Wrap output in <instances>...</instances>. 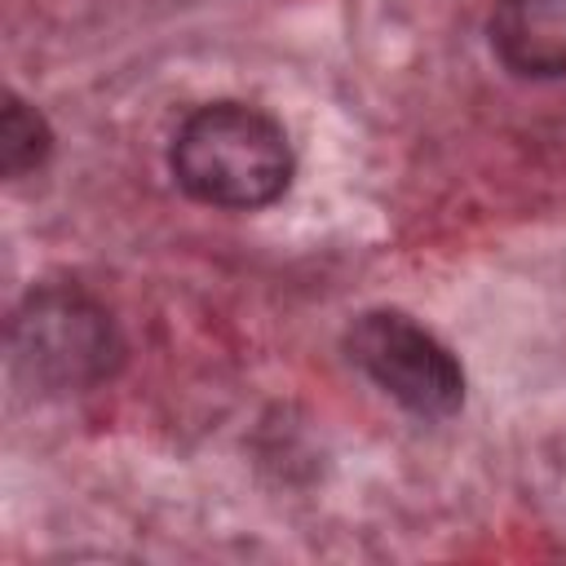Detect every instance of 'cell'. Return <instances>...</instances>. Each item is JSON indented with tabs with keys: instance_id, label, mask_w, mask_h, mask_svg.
Masks as SVG:
<instances>
[{
	"instance_id": "7a4b0ae2",
	"label": "cell",
	"mask_w": 566,
	"mask_h": 566,
	"mask_svg": "<svg viewBox=\"0 0 566 566\" xmlns=\"http://www.w3.org/2000/svg\"><path fill=\"white\" fill-rule=\"evenodd\" d=\"M345 349L398 407L420 420H447L464 402V371L451 349L398 310L354 318Z\"/></svg>"
},
{
	"instance_id": "3957f363",
	"label": "cell",
	"mask_w": 566,
	"mask_h": 566,
	"mask_svg": "<svg viewBox=\"0 0 566 566\" xmlns=\"http://www.w3.org/2000/svg\"><path fill=\"white\" fill-rule=\"evenodd\" d=\"M13 354L35 380L75 389L106 376L119 345L111 318L80 292H40L13 318Z\"/></svg>"
},
{
	"instance_id": "5b68a950",
	"label": "cell",
	"mask_w": 566,
	"mask_h": 566,
	"mask_svg": "<svg viewBox=\"0 0 566 566\" xmlns=\"http://www.w3.org/2000/svg\"><path fill=\"white\" fill-rule=\"evenodd\" d=\"M44 155H49V124L22 97L9 93L4 115H0V168H4V177H22Z\"/></svg>"
},
{
	"instance_id": "6da1fadb",
	"label": "cell",
	"mask_w": 566,
	"mask_h": 566,
	"mask_svg": "<svg viewBox=\"0 0 566 566\" xmlns=\"http://www.w3.org/2000/svg\"><path fill=\"white\" fill-rule=\"evenodd\" d=\"M177 186L212 208L252 212L292 181V146L279 119L243 102H208L181 119L168 150Z\"/></svg>"
},
{
	"instance_id": "277c9868",
	"label": "cell",
	"mask_w": 566,
	"mask_h": 566,
	"mask_svg": "<svg viewBox=\"0 0 566 566\" xmlns=\"http://www.w3.org/2000/svg\"><path fill=\"white\" fill-rule=\"evenodd\" d=\"M491 49L513 75H566V0H495Z\"/></svg>"
}]
</instances>
